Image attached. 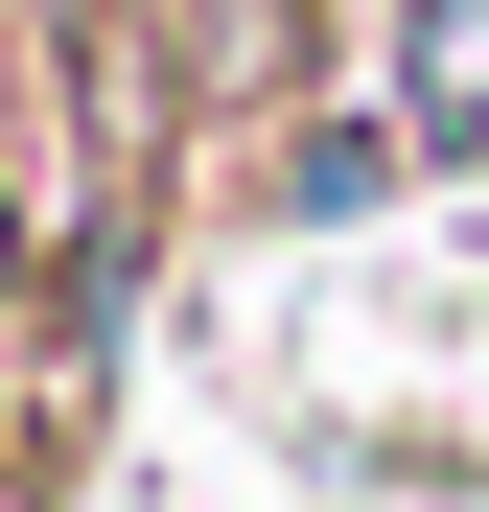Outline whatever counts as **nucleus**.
<instances>
[{
	"label": "nucleus",
	"instance_id": "1",
	"mask_svg": "<svg viewBox=\"0 0 489 512\" xmlns=\"http://www.w3.org/2000/svg\"><path fill=\"white\" fill-rule=\"evenodd\" d=\"M420 140H489V0H420Z\"/></svg>",
	"mask_w": 489,
	"mask_h": 512
}]
</instances>
